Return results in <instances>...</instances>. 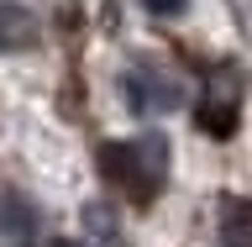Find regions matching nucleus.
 Instances as JSON below:
<instances>
[{
	"label": "nucleus",
	"mask_w": 252,
	"mask_h": 247,
	"mask_svg": "<svg viewBox=\"0 0 252 247\" xmlns=\"http://www.w3.org/2000/svg\"><path fill=\"white\" fill-rule=\"evenodd\" d=\"M126 106L137 110V116L173 110L179 106V84H168L163 74H147V69H131V74H126Z\"/></svg>",
	"instance_id": "nucleus-3"
},
{
	"label": "nucleus",
	"mask_w": 252,
	"mask_h": 247,
	"mask_svg": "<svg viewBox=\"0 0 252 247\" xmlns=\"http://www.w3.org/2000/svg\"><path fill=\"white\" fill-rule=\"evenodd\" d=\"M37 226H42V221H37V211H32L21 195H5V200H0V237H11L16 247H27V242H37Z\"/></svg>",
	"instance_id": "nucleus-5"
},
{
	"label": "nucleus",
	"mask_w": 252,
	"mask_h": 247,
	"mask_svg": "<svg viewBox=\"0 0 252 247\" xmlns=\"http://www.w3.org/2000/svg\"><path fill=\"white\" fill-rule=\"evenodd\" d=\"M84 221H90L94 232H105V237H116V221H110L105 211H94V205H90V211H84Z\"/></svg>",
	"instance_id": "nucleus-8"
},
{
	"label": "nucleus",
	"mask_w": 252,
	"mask_h": 247,
	"mask_svg": "<svg viewBox=\"0 0 252 247\" xmlns=\"http://www.w3.org/2000/svg\"><path fill=\"white\" fill-rule=\"evenodd\" d=\"M42 247H84V242H74V237H53V242H42Z\"/></svg>",
	"instance_id": "nucleus-9"
},
{
	"label": "nucleus",
	"mask_w": 252,
	"mask_h": 247,
	"mask_svg": "<svg viewBox=\"0 0 252 247\" xmlns=\"http://www.w3.org/2000/svg\"><path fill=\"white\" fill-rule=\"evenodd\" d=\"M220 242L226 247H252V200H242V195L220 200Z\"/></svg>",
	"instance_id": "nucleus-6"
},
{
	"label": "nucleus",
	"mask_w": 252,
	"mask_h": 247,
	"mask_svg": "<svg viewBox=\"0 0 252 247\" xmlns=\"http://www.w3.org/2000/svg\"><path fill=\"white\" fill-rule=\"evenodd\" d=\"M100 174L121 189L126 200L147 205L163 189V179H168V142L158 137V132L131 137V142H105L100 147Z\"/></svg>",
	"instance_id": "nucleus-1"
},
{
	"label": "nucleus",
	"mask_w": 252,
	"mask_h": 247,
	"mask_svg": "<svg viewBox=\"0 0 252 247\" xmlns=\"http://www.w3.org/2000/svg\"><path fill=\"white\" fill-rule=\"evenodd\" d=\"M142 5H147L153 16H179V11L189 5V0H142Z\"/></svg>",
	"instance_id": "nucleus-7"
},
{
	"label": "nucleus",
	"mask_w": 252,
	"mask_h": 247,
	"mask_svg": "<svg viewBox=\"0 0 252 247\" xmlns=\"http://www.w3.org/2000/svg\"><path fill=\"white\" fill-rule=\"evenodd\" d=\"M236 110H242V79H236L231 69L205 74V84H200V106H194L200 132H210V137H231V132H236Z\"/></svg>",
	"instance_id": "nucleus-2"
},
{
	"label": "nucleus",
	"mask_w": 252,
	"mask_h": 247,
	"mask_svg": "<svg viewBox=\"0 0 252 247\" xmlns=\"http://www.w3.org/2000/svg\"><path fill=\"white\" fill-rule=\"evenodd\" d=\"M37 42V16L16 0H0V53H21Z\"/></svg>",
	"instance_id": "nucleus-4"
}]
</instances>
